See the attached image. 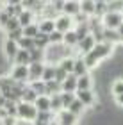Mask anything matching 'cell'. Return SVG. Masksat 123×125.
<instances>
[{
  "label": "cell",
  "mask_w": 123,
  "mask_h": 125,
  "mask_svg": "<svg viewBox=\"0 0 123 125\" xmlns=\"http://www.w3.org/2000/svg\"><path fill=\"white\" fill-rule=\"evenodd\" d=\"M113 54H114V47L111 43H105L104 41V43H96V45H95V48L89 54L82 55V61H84V64H86L87 72H89V70H93V68H96L100 61L113 57Z\"/></svg>",
  "instance_id": "6da1fadb"
},
{
  "label": "cell",
  "mask_w": 123,
  "mask_h": 125,
  "mask_svg": "<svg viewBox=\"0 0 123 125\" xmlns=\"http://www.w3.org/2000/svg\"><path fill=\"white\" fill-rule=\"evenodd\" d=\"M16 118L25 123H34L38 118V111L32 104H25V102H18L16 104Z\"/></svg>",
  "instance_id": "7a4b0ae2"
},
{
  "label": "cell",
  "mask_w": 123,
  "mask_h": 125,
  "mask_svg": "<svg viewBox=\"0 0 123 125\" xmlns=\"http://www.w3.org/2000/svg\"><path fill=\"white\" fill-rule=\"evenodd\" d=\"M100 21H102V27H104V29H109V31H116V29L123 23L120 13H114V11H107V13L100 18Z\"/></svg>",
  "instance_id": "3957f363"
},
{
  "label": "cell",
  "mask_w": 123,
  "mask_h": 125,
  "mask_svg": "<svg viewBox=\"0 0 123 125\" xmlns=\"http://www.w3.org/2000/svg\"><path fill=\"white\" fill-rule=\"evenodd\" d=\"M9 77L13 79V82L25 84V82H29V70H27V66L13 64V66H11V70H9Z\"/></svg>",
  "instance_id": "277c9868"
},
{
  "label": "cell",
  "mask_w": 123,
  "mask_h": 125,
  "mask_svg": "<svg viewBox=\"0 0 123 125\" xmlns=\"http://www.w3.org/2000/svg\"><path fill=\"white\" fill-rule=\"evenodd\" d=\"M54 25H55V31L61 32V34H66V32L73 31V27H75V25H73V18H70V16H66V14L55 16Z\"/></svg>",
  "instance_id": "5b68a950"
},
{
  "label": "cell",
  "mask_w": 123,
  "mask_h": 125,
  "mask_svg": "<svg viewBox=\"0 0 123 125\" xmlns=\"http://www.w3.org/2000/svg\"><path fill=\"white\" fill-rule=\"evenodd\" d=\"M75 98L79 100L86 109H87V107H95V105H96V95L93 93V89H87V91H77Z\"/></svg>",
  "instance_id": "8992f818"
},
{
  "label": "cell",
  "mask_w": 123,
  "mask_h": 125,
  "mask_svg": "<svg viewBox=\"0 0 123 125\" xmlns=\"http://www.w3.org/2000/svg\"><path fill=\"white\" fill-rule=\"evenodd\" d=\"M18 43L11 41V39H4L2 43V52H4V57L7 59L9 62H13V59L16 57V54H18Z\"/></svg>",
  "instance_id": "52a82bcc"
},
{
  "label": "cell",
  "mask_w": 123,
  "mask_h": 125,
  "mask_svg": "<svg viewBox=\"0 0 123 125\" xmlns=\"http://www.w3.org/2000/svg\"><path fill=\"white\" fill-rule=\"evenodd\" d=\"M55 123L57 125H77L79 123V118H77L75 115H71L70 111H61L55 115Z\"/></svg>",
  "instance_id": "ba28073f"
},
{
  "label": "cell",
  "mask_w": 123,
  "mask_h": 125,
  "mask_svg": "<svg viewBox=\"0 0 123 125\" xmlns=\"http://www.w3.org/2000/svg\"><path fill=\"white\" fill-rule=\"evenodd\" d=\"M80 13V2L79 0H64V5H63V14L73 18Z\"/></svg>",
  "instance_id": "9c48e42d"
},
{
  "label": "cell",
  "mask_w": 123,
  "mask_h": 125,
  "mask_svg": "<svg viewBox=\"0 0 123 125\" xmlns=\"http://www.w3.org/2000/svg\"><path fill=\"white\" fill-rule=\"evenodd\" d=\"M43 68H45V62H30V64L27 66V70H29V82L41 81Z\"/></svg>",
  "instance_id": "30bf717a"
},
{
  "label": "cell",
  "mask_w": 123,
  "mask_h": 125,
  "mask_svg": "<svg viewBox=\"0 0 123 125\" xmlns=\"http://www.w3.org/2000/svg\"><path fill=\"white\" fill-rule=\"evenodd\" d=\"M77 91V77L75 75H70L61 82V93H75Z\"/></svg>",
  "instance_id": "8fae6325"
},
{
  "label": "cell",
  "mask_w": 123,
  "mask_h": 125,
  "mask_svg": "<svg viewBox=\"0 0 123 125\" xmlns=\"http://www.w3.org/2000/svg\"><path fill=\"white\" fill-rule=\"evenodd\" d=\"M34 107H36L38 113H48L50 111V96H47V95L38 96L36 102H34Z\"/></svg>",
  "instance_id": "7c38bea8"
},
{
  "label": "cell",
  "mask_w": 123,
  "mask_h": 125,
  "mask_svg": "<svg viewBox=\"0 0 123 125\" xmlns=\"http://www.w3.org/2000/svg\"><path fill=\"white\" fill-rule=\"evenodd\" d=\"M34 21H36V14L32 13V11H27V9H23V13H21V14L18 16V23H20V27H21V29H25L27 25L34 23Z\"/></svg>",
  "instance_id": "4fadbf2b"
},
{
  "label": "cell",
  "mask_w": 123,
  "mask_h": 125,
  "mask_svg": "<svg viewBox=\"0 0 123 125\" xmlns=\"http://www.w3.org/2000/svg\"><path fill=\"white\" fill-rule=\"evenodd\" d=\"M91 88H93V77L89 75V73L77 79V91H87V89H91Z\"/></svg>",
  "instance_id": "5bb4252c"
},
{
  "label": "cell",
  "mask_w": 123,
  "mask_h": 125,
  "mask_svg": "<svg viewBox=\"0 0 123 125\" xmlns=\"http://www.w3.org/2000/svg\"><path fill=\"white\" fill-rule=\"evenodd\" d=\"M38 29H39L41 34H52L55 31V25H54V20H47V18H39L38 21Z\"/></svg>",
  "instance_id": "9a60e30c"
},
{
  "label": "cell",
  "mask_w": 123,
  "mask_h": 125,
  "mask_svg": "<svg viewBox=\"0 0 123 125\" xmlns=\"http://www.w3.org/2000/svg\"><path fill=\"white\" fill-rule=\"evenodd\" d=\"M87 68H86V64H84V61H82V57H75V64H73V72H71V75H75L77 79L79 77H82V75H87Z\"/></svg>",
  "instance_id": "2e32d148"
},
{
  "label": "cell",
  "mask_w": 123,
  "mask_h": 125,
  "mask_svg": "<svg viewBox=\"0 0 123 125\" xmlns=\"http://www.w3.org/2000/svg\"><path fill=\"white\" fill-rule=\"evenodd\" d=\"M80 13L87 18L95 16V0H82L80 2Z\"/></svg>",
  "instance_id": "e0dca14e"
},
{
  "label": "cell",
  "mask_w": 123,
  "mask_h": 125,
  "mask_svg": "<svg viewBox=\"0 0 123 125\" xmlns=\"http://www.w3.org/2000/svg\"><path fill=\"white\" fill-rule=\"evenodd\" d=\"M55 79V66L54 64H45L43 68V73H41V82H50Z\"/></svg>",
  "instance_id": "ac0fdd59"
},
{
  "label": "cell",
  "mask_w": 123,
  "mask_h": 125,
  "mask_svg": "<svg viewBox=\"0 0 123 125\" xmlns=\"http://www.w3.org/2000/svg\"><path fill=\"white\" fill-rule=\"evenodd\" d=\"M14 64L18 66H29L30 64V57H29V52H25V50H18V54H16V57L13 59Z\"/></svg>",
  "instance_id": "d6986e66"
},
{
  "label": "cell",
  "mask_w": 123,
  "mask_h": 125,
  "mask_svg": "<svg viewBox=\"0 0 123 125\" xmlns=\"http://www.w3.org/2000/svg\"><path fill=\"white\" fill-rule=\"evenodd\" d=\"M63 111V102H61V93L59 95H52L50 96V113L57 115Z\"/></svg>",
  "instance_id": "ffe728a7"
},
{
  "label": "cell",
  "mask_w": 123,
  "mask_h": 125,
  "mask_svg": "<svg viewBox=\"0 0 123 125\" xmlns=\"http://www.w3.org/2000/svg\"><path fill=\"white\" fill-rule=\"evenodd\" d=\"M50 45V39H48V36L47 34H38V36L34 38V48H38V50H45Z\"/></svg>",
  "instance_id": "44dd1931"
},
{
  "label": "cell",
  "mask_w": 123,
  "mask_h": 125,
  "mask_svg": "<svg viewBox=\"0 0 123 125\" xmlns=\"http://www.w3.org/2000/svg\"><path fill=\"white\" fill-rule=\"evenodd\" d=\"M61 93V84L55 82V81H50L45 84V95L47 96H52V95H59Z\"/></svg>",
  "instance_id": "7402d4cb"
},
{
  "label": "cell",
  "mask_w": 123,
  "mask_h": 125,
  "mask_svg": "<svg viewBox=\"0 0 123 125\" xmlns=\"http://www.w3.org/2000/svg\"><path fill=\"white\" fill-rule=\"evenodd\" d=\"M21 31H23V38L34 39L38 34H39V29H38V21H34V23H30V25H27L25 29H21Z\"/></svg>",
  "instance_id": "603a6c76"
},
{
  "label": "cell",
  "mask_w": 123,
  "mask_h": 125,
  "mask_svg": "<svg viewBox=\"0 0 123 125\" xmlns=\"http://www.w3.org/2000/svg\"><path fill=\"white\" fill-rule=\"evenodd\" d=\"M66 111H70L71 113V115H75L77 118H79L80 115H84V111H86V107H84L82 104H80V102L79 100H73V102H71V104H70V107H68V109H66Z\"/></svg>",
  "instance_id": "cb8c5ba5"
},
{
  "label": "cell",
  "mask_w": 123,
  "mask_h": 125,
  "mask_svg": "<svg viewBox=\"0 0 123 125\" xmlns=\"http://www.w3.org/2000/svg\"><path fill=\"white\" fill-rule=\"evenodd\" d=\"M105 13H107V2L105 0H95V16L102 18Z\"/></svg>",
  "instance_id": "d4e9b609"
},
{
  "label": "cell",
  "mask_w": 123,
  "mask_h": 125,
  "mask_svg": "<svg viewBox=\"0 0 123 125\" xmlns=\"http://www.w3.org/2000/svg\"><path fill=\"white\" fill-rule=\"evenodd\" d=\"M111 95L118 96V95H123V79H116V81L111 82Z\"/></svg>",
  "instance_id": "484cf974"
},
{
  "label": "cell",
  "mask_w": 123,
  "mask_h": 125,
  "mask_svg": "<svg viewBox=\"0 0 123 125\" xmlns=\"http://www.w3.org/2000/svg\"><path fill=\"white\" fill-rule=\"evenodd\" d=\"M36 98H38V95L32 91L29 86H27V88H25V91H23V96H21V102H25V104H32V105H34Z\"/></svg>",
  "instance_id": "4316f807"
},
{
  "label": "cell",
  "mask_w": 123,
  "mask_h": 125,
  "mask_svg": "<svg viewBox=\"0 0 123 125\" xmlns=\"http://www.w3.org/2000/svg\"><path fill=\"white\" fill-rule=\"evenodd\" d=\"M18 48H20V50H25V52H30V50H34V39L21 38L20 41H18Z\"/></svg>",
  "instance_id": "83f0119b"
},
{
  "label": "cell",
  "mask_w": 123,
  "mask_h": 125,
  "mask_svg": "<svg viewBox=\"0 0 123 125\" xmlns=\"http://www.w3.org/2000/svg\"><path fill=\"white\" fill-rule=\"evenodd\" d=\"M73 64H75V57H66V59H63V61L59 62V66L63 68V70L68 73V75L73 72Z\"/></svg>",
  "instance_id": "f1b7e54d"
},
{
  "label": "cell",
  "mask_w": 123,
  "mask_h": 125,
  "mask_svg": "<svg viewBox=\"0 0 123 125\" xmlns=\"http://www.w3.org/2000/svg\"><path fill=\"white\" fill-rule=\"evenodd\" d=\"M29 57H30V62H45V52L34 48L29 52Z\"/></svg>",
  "instance_id": "f546056e"
},
{
  "label": "cell",
  "mask_w": 123,
  "mask_h": 125,
  "mask_svg": "<svg viewBox=\"0 0 123 125\" xmlns=\"http://www.w3.org/2000/svg\"><path fill=\"white\" fill-rule=\"evenodd\" d=\"M29 88L34 91L38 96H41V95H45V82H41V81H34V82H29Z\"/></svg>",
  "instance_id": "4dcf8cb0"
},
{
  "label": "cell",
  "mask_w": 123,
  "mask_h": 125,
  "mask_svg": "<svg viewBox=\"0 0 123 125\" xmlns=\"http://www.w3.org/2000/svg\"><path fill=\"white\" fill-rule=\"evenodd\" d=\"M75 100V93H61V102H63V111L70 107V104Z\"/></svg>",
  "instance_id": "1f68e13d"
},
{
  "label": "cell",
  "mask_w": 123,
  "mask_h": 125,
  "mask_svg": "<svg viewBox=\"0 0 123 125\" xmlns=\"http://www.w3.org/2000/svg\"><path fill=\"white\" fill-rule=\"evenodd\" d=\"M16 29H21L20 23H18V18H9V21H7V23H5V27H4V32L9 34V32L16 31Z\"/></svg>",
  "instance_id": "d6a6232c"
},
{
  "label": "cell",
  "mask_w": 123,
  "mask_h": 125,
  "mask_svg": "<svg viewBox=\"0 0 123 125\" xmlns=\"http://www.w3.org/2000/svg\"><path fill=\"white\" fill-rule=\"evenodd\" d=\"M21 38H23V31H21V29H16L13 32L5 34V39H11V41H14V43H18Z\"/></svg>",
  "instance_id": "836d02e7"
},
{
  "label": "cell",
  "mask_w": 123,
  "mask_h": 125,
  "mask_svg": "<svg viewBox=\"0 0 123 125\" xmlns=\"http://www.w3.org/2000/svg\"><path fill=\"white\" fill-rule=\"evenodd\" d=\"M63 36H64V34H61V32H57V31H54L52 34H48L50 45H61V43H63Z\"/></svg>",
  "instance_id": "e575fe53"
},
{
  "label": "cell",
  "mask_w": 123,
  "mask_h": 125,
  "mask_svg": "<svg viewBox=\"0 0 123 125\" xmlns=\"http://www.w3.org/2000/svg\"><path fill=\"white\" fill-rule=\"evenodd\" d=\"M66 77H68V73H66V72H64V70H63V68H61L59 64H55V79H54V81L61 84V82H63Z\"/></svg>",
  "instance_id": "d590c367"
},
{
  "label": "cell",
  "mask_w": 123,
  "mask_h": 125,
  "mask_svg": "<svg viewBox=\"0 0 123 125\" xmlns=\"http://www.w3.org/2000/svg\"><path fill=\"white\" fill-rule=\"evenodd\" d=\"M52 4V7H54V11L57 14H63V5H64V0H55V2H50Z\"/></svg>",
  "instance_id": "8d00e7d4"
},
{
  "label": "cell",
  "mask_w": 123,
  "mask_h": 125,
  "mask_svg": "<svg viewBox=\"0 0 123 125\" xmlns=\"http://www.w3.org/2000/svg\"><path fill=\"white\" fill-rule=\"evenodd\" d=\"M9 18H13V16H9V14L5 13L4 9L0 11V27H2V29L5 27V23H7V21H9Z\"/></svg>",
  "instance_id": "74e56055"
},
{
  "label": "cell",
  "mask_w": 123,
  "mask_h": 125,
  "mask_svg": "<svg viewBox=\"0 0 123 125\" xmlns=\"http://www.w3.org/2000/svg\"><path fill=\"white\" fill-rule=\"evenodd\" d=\"M0 125H18V120L14 116H7L4 120H0Z\"/></svg>",
  "instance_id": "f35d334b"
},
{
  "label": "cell",
  "mask_w": 123,
  "mask_h": 125,
  "mask_svg": "<svg viewBox=\"0 0 123 125\" xmlns=\"http://www.w3.org/2000/svg\"><path fill=\"white\" fill-rule=\"evenodd\" d=\"M114 104L118 105V107H121V109H123V95H118V96H114Z\"/></svg>",
  "instance_id": "ab89813d"
},
{
  "label": "cell",
  "mask_w": 123,
  "mask_h": 125,
  "mask_svg": "<svg viewBox=\"0 0 123 125\" xmlns=\"http://www.w3.org/2000/svg\"><path fill=\"white\" fill-rule=\"evenodd\" d=\"M9 115H7V111L4 109V107H0V120H4V118H7Z\"/></svg>",
  "instance_id": "60d3db41"
}]
</instances>
